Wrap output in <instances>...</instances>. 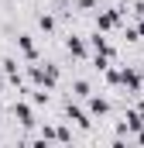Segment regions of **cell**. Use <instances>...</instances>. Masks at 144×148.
<instances>
[{"label": "cell", "instance_id": "cell-1", "mask_svg": "<svg viewBox=\"0 0 144 148\" xmlns=\"http://www.w3.org/2000/svg\"><path fill=\"white\" fill-rule=\"evenodd\" d=\"M10 117H14V121H17V127H28V131H31V127H35L38 124V114H35V103H31V100H28V97H17V100H14V103H10Z\"/></svg>", "mask_w": 144, "mask_h": 148}]
</instances>
